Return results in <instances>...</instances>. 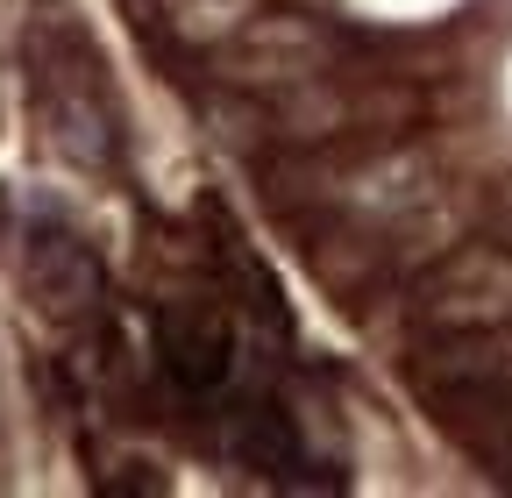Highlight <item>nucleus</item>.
Wrapping results in <instances>:
<instances>
[{
	"instance_id": "nucleus-1",
	"label": "nucleus",
	"mask_w": 512,
	"mask_h": 498,
	"mask_svg": "<svg viewBox=\"0 0 512 498\" xmlns=\"http://www.w3.org/2000/svg\"><path fill=\"white\" fill-rule=\"evenodd\" d=\"M36 107H43V136L79 171L114 164V107H107L93 50L72 22H50V43L36 29Z\"/></svg>"
},
{
	"instance_id": "nucleus-2",
	"label": "nucleus",
	"mask_w": 512,
	"mask_h": 498,
	"mask_svg": "<svg viewBox=\"0 0 512 498\" xmlns=\"http://www.w3.org/2000/svg\"><path fill=\"white\" fill-rule=\"evenodd\" d=\"M335 65V29H320L313 15H249L221 43V79L249 93H285L306 79H328Z\"/></svg>"
},
{
	"instance_id": "nucleus-3",
	"label": "nucleus",
	"mask_w": 512,
	"mask_h": 498,
	"mask_svg": "<svg viewBox=\"0 0 512 498\" xmlns=\"http://www.w3.org/2000/svg\"><path fill=\"white\" fill-rule=\"evenodd\" d=\"M413 314L448 328V335H477V328L512 321V257L491 249V242L448 249V257L413 285Z\"/></svg>"
},
{
	"instance_id": "nucleus-4",
	"label": "nucleus",
	"mask_w": 512,
	"mask_h": 498,
	"mask_svg": "<svg viewBox=\"0 0 512 498\" xmlns=\"http://www.w3.org/2000/svg\"><path fill=\"white\" fill-rule=\"evenodd\" d=\"M22 285H29V299L43 306L50 321H86V314H100V299H107L100 257L79 235H64V228H36L22 242Z\"/></svg>"
},
{
	"instance_id": "nucleus-5",
	"label": "nucleus",
	"mask_w": 512,
	"mask_h": 498,
	"mask_svg": "<svg viewBox=\"0 0 512 498\" xmlns=\"http://www.w3.org/2000/svg\"><path fill=\"white\" fill-rule=\"evenodd\" d=\"M157 356H164V370L178 378V392H192V399L221 392V385L235 378V335H228V321H221V306H200V299L164 306Z\"/></svg>"
},
{
	"instance_id": "nucleus-6",
	"label": "nucleus",
	"mask_w": 512,
	"mask_h": 498,
	"mask_svg": "<svg viewBox=\"0 0 512 498\" xmlns=\"http://www.w3.org/2000/svg\"><path fill=\"white\" fill-rule=\"evenodd\" d=\"M249 15V0H171V22L192 36H228Z\"/></svg>"
}]
</instances>
